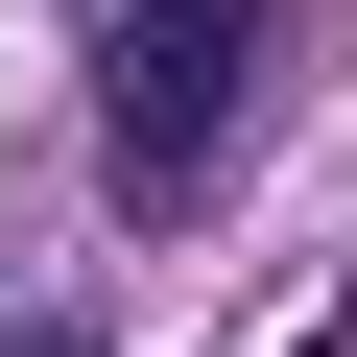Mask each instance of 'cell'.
<instances>
[{
	"instance_id": "obj_1",
	"label": "cell",
	"mask_w": 357,
	"mask_h": 357,
	"mask_svg": "<svg viewBox=\"0 0 357 357\" xmlns=\"http://www.w3.org/2000/svg\"><path fill=\"white\" fill-rule=\"evenodd\" d=\"M238 96H262V0H96V167H119V215H191Z\"/></svg>"
}]
</instances>
